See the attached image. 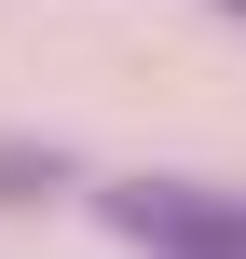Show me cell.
<instances>
[{
	"label": "cell",
	"mask_w": 246,
	"mask_h": 259,
	"mask_svg": "<svg viewBox=\"0 0 246 259\" xmlns=\"http://www.w3.org/2000/svg\"><path fill=\"white\" fill-rule=\"evenodd\" d=\"M110 219L151 259H246V191H192V178H137L110 191Z\"/></svg>",
	"instance_id": "cell-1"
},
{
	"label": "cell",
	"mask_w": 246,
	"mask_h": 259,
	"mask_svg": "<svg viewBox=\"0 0 246 259\" xmlns=\"http://www.w3.org/2000/svg\"><path fill=\"white\" fill-rule=\"evenodd\" d=\"M41 191H68V150H27V137H0V205H41Z\"/></svg>",
	"instance_id": "cell-2"
}]
</instances>
